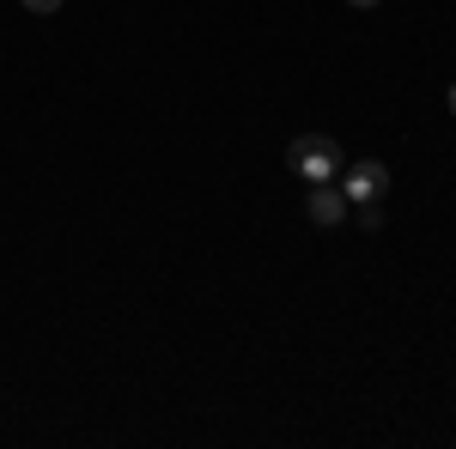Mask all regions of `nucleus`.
Here are the masks:
<instances>
[{"mask_svg":"<svg viewBox=\"0 0 456 449\" xmlns=\"http://www.w3.org/2000/svg\"><path fill=\"white\" fill-rule=\"evenodd\" d=\"M451 116H456V85H451Z\"/></svg>","mask_w":456,"mask_h":449,"instance_id":"obj_6","label":"nucleus"},{"mask_svg":"<svg viewBox=\"0 0 456 449\" xmlns=\"http://www.w3.org/2000/svg\"><path fill=\"white\" fill-rule=\"evenodd\" d=\"M359 212V225H365V231H378V225H384V201H365V207H353Z\"/></svg>","mask_w":456,"mask_h":449,"instance_id":"obj_4","label":"nucleus"},{"mask_svg":"<svg viewBox=\"0 0 456 449\" xmlns=\"http://www.w3.org/2000/svg\"><path fill=\"white\" fill-rule=\"evenodd\" d=\"M305 212H311V225H341V219H347V195H341V182H311Z\"/></svg>","mask_w":456,"mask_h":449,"instance_id":"obj_3","label":"nucleus"},{"mask_svg":"<svg viewBox=\"0 0 456 449\" xmlns=\"http://www.w3.org/2000/svg\"><path fill=\"white\" fill-rule=\"evenodd\" d=\"M25 12H37V19H49V12H61V0H25Z\"/></svg>","mask_w":456,"mask_h":449,"instance_id":"obj_5","label":"nucleus"},{"mask_svg":"<svg viewBox=\"0 0 456 449\" xmlns=\"http://www.w3.org/2000/svg\"><path fill=\"white\" fill-rule=\"evenodd\" d=\"M353 6H378V0H353Z\"/></svg>","mask_w":456,"mask_h":449,"instance_id":"obj_7","label":"nucleus"},{"mask_svg":"<svg viewBox=\"0 0 456 449\" xmlns=\"http://www.w3.org/2000/svg\"><path fill=\"white\" fill-rule=\"evenodd\" d=\"M286 164H292V176H305V182H341V146L329 134H298L286 146Z\"/></svg>","mask_w":456,"mask_h":449,"instance_id":"obj_1","label":"nucleus"},{"mask_svg":"<svg viewBox=\"0 0 456 449\" xmlns=\"http://www.w3.org/2000/svg\"><path fill=\"white\" fill-rule=\"evenodd\" d=\"M384 188H389V164H378V158H359V164L341 171V195H347V207L384 201Z\"/></svg>","mask_w":456,"mask_h":449,"instance_id":"obj_2","label":"nucleus"}]
</instances>
